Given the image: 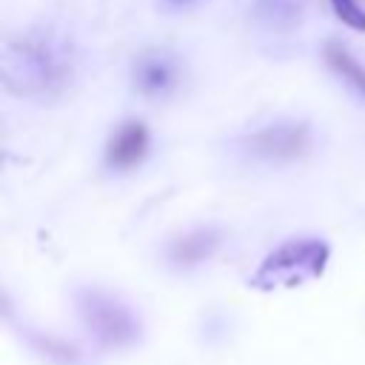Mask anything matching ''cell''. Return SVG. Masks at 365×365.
<instances>
[{
	"label": "cell",
	"mask_w": 365,
	"mask_h": 365,
	"mask_svg": "<svg viewBox=\"0 0 365 365\" xmlns=\"http://www.w3.org/2000/svg\"><path fill=\"white\" fill-rule=\"evenodd\" d=\"M328 254H331V248L322 240H288L262 259V265L251 282L257 288L299 285L325 271Z\"/></svg>",
	"instance_id": "6da1fadb"
},
{
	"label": "cell",
	"mask_w": 365,
	"mask_h": 365,
	"mask_svg": "<svg viewBox=\"0 0 365 365\" xmlns=\"http://www.w3.org/2000/svg\"><path fill=\"white\" fill-rule=\"evenodd\" d=\"M86 325L106 342V345H125L134 339L137 325L134 317L128 314V308H123L120 302H114L111 297L103 294H86V302L80 305Z\"/></svg>",
	"instance_id": "7a4b0ae2"
},
{
	"label": "cell",
	"mask_w": 365,
	"mask_h": 365,
	"mask_svg": "<svg viewBox=\"0 0 365 365\" xmlns=\"http://www.w3.org/2000/svg\"><path fill=\"white\" fill-rule=\"evenodd\" d=\"M248 151L265 160H299L311 145V131L302 123L268 125L245 140Z\"/></svg>",
	"instance_id": "3957f363"
},
{
	"label": "cell",
	"mask_w": 365,
	"mask_h": 365,
	"mask_svg": "<svg viewBox=\"0 0 365 365\" xmlns=\"http://www.w3.org/2000/svg\"><path fill=\"white\" fill-rule=\"evenodd\" d=\"M145 151H148V131H145V125L140 120H128V123H123L111 134L108 148H106V160H108L111 168L125 171V168L140 165Z\"/></svg>",
	"instance_id": "277c9868"
},
{
	"label": "cell",
	"mask_w": 365,
	"mask_h": 365,
	"mask_svg": "<svg viewBox=\"0 0 365 365\" xmlns=\"http://www.w3.org/2000/svg\"><path fill=\"white\" fill-rule=\"evenodd\" d=\"M217 245H220V231L197 228V231H188V234L177 237L168 248V257L177 265H197V262H205L217 251Z\"/></svg>",
	"instance_id": "5b68a950"
},
{
	"label": "cell",
	"mask_w": 365,
	"mask_h": 365,
	"mask_svg": "<svg viewBox=\"0 0 365 365\" xmlns=\"http://www.w3.org/2000/svg\"><path fill=\"white\" fill-rule=\"evenodd\" d=\"M325 60L348 80V83H354L359 91H365V66L345 48V46H339V43H328L325 46Z\"/></svg>",
	"instance_id": "8992f818"
},
{
	"label": "cell",
	"mask_w": 365,
	"mask_h": 365,
	"mask_svg": "<svg viewBox=\"0 0 365 365\" xmlns=\"http://www.w3.org/2000/svg\"><path fill=\"white\" fill-rule=\"evenodd\" d=\"M137 80H140V86L145 91H163L165 86H171L174 71L163 57H145V60H140Z\"/></svg>",
	"instance_id": "52a82bcc"
},
{
	"label": "cell",
	"mask_w": 365,
	"mask_h": 365,
	"mask_svg": "<svg viewBox=\"0 0 365 365\" xmlns=\"http://www.w3.org/2000/svg\"><path fill=\"white\" fill-rule=\"evenodd\" d=\"M334 14L354 31H365V9L359 6V0H331Z\"/></svg>",
	"instance_id": "ba28073f"
},
{
	"label": "cell",
	"mask_w": 365,
	"mask_h": 365,
	"mask_svg": "<svg viewBox=\"0 0 365 365\" xmlns=\"http://www.w3.org/2000/svg\"><path fill=\"white\" fill-rule=\"evenodd\" d=\"M171 3H177V6H180V3H188V0H171Z\"/></svg>",
	"instance_id": "9c48e42d"
}]
</instances>
